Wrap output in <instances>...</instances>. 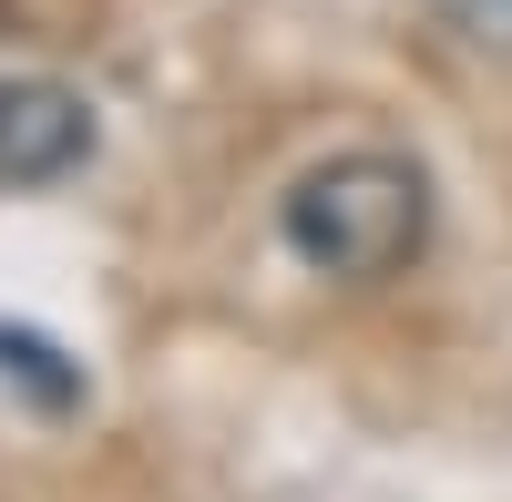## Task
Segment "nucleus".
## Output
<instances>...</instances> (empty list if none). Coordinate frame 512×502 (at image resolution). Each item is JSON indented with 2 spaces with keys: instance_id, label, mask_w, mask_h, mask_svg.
Masks as SVG:
<instances>
[{
  "instance_id": "obj_1",
  "label": "nucleus",
  "mask_w": 512,
  "mask_h": 502,
  "mask_svg": "<svg viewBox=\"0 0 512 502\" xmlns=\"http://www.w3.org/2000/svg\"><path fill=\"white\" fill-rule=\"evenodd\" d=\"M277 236L287 257L328 277V287H379L431 246V175L410 154H328L277 195Z\"/></svg>"
},
{
  "instance_id": "obj_3",
  "label": "nucleus",
  "mask_w": 512,
  "mask_h": 502,
  "mask_svg": "<svg viewBox=\"0 0 512 502\" xmlns=\"http://www.w3.org/2000/svg\"><path fill=\"white\" fill-rule=\"evenodd\" d=\"M441 21L472 41V52H502L512 62V0H441Z\"/></svg>"
},
{
  "instance_id": "obj_2",
  "label": "nucleus",
  "mask_w": 512,
  "mask_h": 502,
  "mask_svg": "<svg viewBox=\"0 0 512 502\" xmlns=\"http://www.w3.org/2000/svg\"><path fill=\"white\" fill-rule=\"evenodd\" d=\"M82 154H93V103L72 82H31V72L0 82V195L62 185Z\"/></svg>"
}]
</instances>
